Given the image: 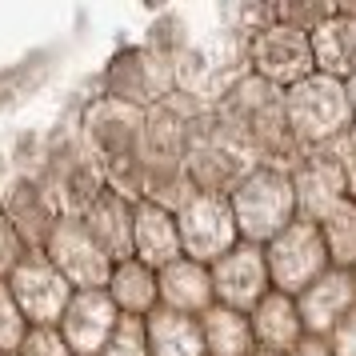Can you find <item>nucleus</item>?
I'll list each match as a JSON object with an SVG mask.
<instances>
[{
	"instance_id": "14",
	"label": "nucleus",
	"mask_w": 356,
	"mask_h": 356,
	"mask_svg": "<svg viewBox=\"0 0 356 356\" xmlns=\"http://www.w3.org/2000/svg\"><path fill=\"white\" fill-rule=\"evenodd\" d=\"M212 289H216V305L236 308V312H252L273 292V273H268L264 248L241 241L228 257L212 264Z\"/></svg>"
},
{
	"instance_id": "32",
	"label": "nucleus",
	"mask_w": 356,
	"mask_h": 356,
	"mask_svg": "<svg viewBox=\"0 0 356 356\" xmlns=\"http://www.w3.org/2000/svg\"><path fill=\"white\" fill-rule=\"evenodd\" d=\"M20 356H76V353L68 348L60 328H33L29 340L20 344Z\"/></svg>"
},
{
	"instance_id": "31",
	"label": "nucleus",
	"mask_w": 356,
	"mask_h": 356,
	"mask_svg": "<svg viewBox=\"0 0 356 356\" xmlns=\"http://www.w3.org/2000/svg\"><path fill=\"white\" fill-rule=\"evenodd\" d=\"M29 257V244H24V236H20L17 228H13V220L0 212V276L8 280V276L20 268V260Z\"/></svg>"
},
{
	"instance_id": "34",
	"label": "nucleus",
	"mask_w": 356,
	"mask_h": 356,
	"mask_svg": "<svg viewBox=\"0 0 356 356\" xmlns=\"http://www.w3.org/2000/svg\"><path fill=\"white\" fill-rule=\"evenodd\" d=\"M289 356H337V353H332V344H328V340H321V337H305Z\"/></svg>"
},
{
	"instance_id": "16",
	"label": "nucleus",
	"mask_w": 356,
	"mask_h": 356,
	"mask_svg": "<svg viewBox=\"0 0 356 356\" xmlns=\"http://www.w3.org/2000/svg\"><path fill=\"white\" fill-rule=\"evenodd\" d=\"M120 316L124 312L113 305L108 289H88V292H76L72 296L65 321H60V332H65L68 348L76 356H100L104 344L113 340Z\"/></svg>"
},
{
	"instance_id": "29",
	"label": "nucleus",
	"mask_w": 356,
	"mask_h": 356,
	"mask_svg": "<svg viewBox=\"0 0 356 356\" xmlns=\"http://www.w3.org/2000/svg\"><path fill=\"white\" fill-rule=\"evenodd\" d=\"M100 356H152V344H148V321L140 316H120L113 340L104 344Z\"/></svg>"
},
{
	"instance_id": "33",
	"label": "nucleus",
	"mask_w": 356,
	"mask_h": 356,
	"mask_svg": "<svg viewBox=\"0 0 356 356\" xmlns=\"http://www.w3.org/2000/svg\"><path fill=\"white\" fill-rule=\"evenodd\" d=\"M328 344H332L337 356H356V312H348V316L340 321V328L328 337Z\"/></svg>"
},
{
	"instance_id": "20",
	"label": "nucleus",
	"mask_w": 356,
	"mask_h": 356,
	"mask_svg": "<svg viewBox=\"0 0 356 356\" xmlns=\"http://www.w3.org/2000/svg\"><path fill=\"white\" fill-rule=\"evenodd\" d=\"M316 72L332 81H356V8L337 4V13L312 33Z\"/></svg>"
},
{
	"instance_id": "26",
	"label": "nucleus",
	"mask_w": 356,
	"mask_h": 356,
	"mask_svg": "<svg viewBox=\"0 0 356 356\" xmlns=\"http://www.w3.org/2000/svg\"><path fill=\"white\" fill-rule=\"evenodd\" d=\"M200 328H204L209 356H252L257 353V337H252L248 312L216 305V308H209V312L200 316Z\"/></svg>"
},
{
	"instance_id": "12",
	"label": "nucleus",
	"mask_w": 356,
	"mask_h": 356,
	"mask_svg": "<svg viewBox=\"0 0 356 356\" xmlns=\"http://www.w3.org/2000/svg\"><path fill=\"white\" fill-rule=\"evenodd\" d=\"M8 289H13L17 305L24 308L33 328H60L68 305L76 296V289L68 284L65 273L44 252H29L20 260V268L8 276Z\"/></svg>"
},
{
	"instance_id": "36",
	"label": "nucleus",
	"mask_w": 356,
	"mask_h": 356,
	"mask_svg": "<svg viewBox=\"0 0 356 356\" xmlns=\"http://www.w3.org/2000/svg\"><path fill=\"white\" fill-rule=\"evenodd\" d=\"M252 356H284V353H264V348H257Z\"/></svg>"
},
{
	"instance_id": "15",
	"label": "nucleus",
	"mask_w": 356,
	"mask_h": 356,
	"mask_svg": "<svg viewBox=\"0 0 356 356\" xmlns=\"http://www.w3.org/2000/svg\"><path fill=\"white\" fill-rule=\"evenodd\" d=\"M0 212H4V216L13 220V228L24 236L29 252H44L49 241H52V232H56V225L65 220L60 209H56V200L49 196V188H44L33 172H20V177L8 184V193L0 200Z\"/></svg>"
},
{
	"instance_id": "35",
	"label": "nucleus",
	"mask_w": 356,
	"mask_h": 356,
	"mask_svg": "<svg viewBox=\"0 0 356 356\" xmlns=\"http://www.w3.org/2000/svg\"><path fill=\"white\" fill-rule=\"evenodd\" d=\"M348 97H353V116H356V81H348Z\"/></svg>"
},
{
	"instance_id": "17",
	"label": "nucleus",
	"mask_w": 356,
	"mask_h": 356,
	"mask_svg": "<svg viewBox=\"0 0 356 356\" xmlns=\"http://www.w3.org/2000/svg\"><path fill=\"white\" fill-rule=\"evenodd\" d=\"M300 305V321H305L308 337L328 340L340 328V321L356 312V273L348 268H328V273L296 296Z\"/></svg>"
},
{
	"instance_id": "21",
	"label": "nucleus",
	"mask_w": 356,
	"mask_h": 356,
	"mask_svg": "<svg viewBox=\"0 0 356 356\" xmlns=\"http://www.w3.org/2000/svg\"><path fill=\"white\" fill-rule=\"evenodd\" d=\"M161 308L184 312V316H204L209 308H216V289H212L209 264L180 257L177 264L161 268Z\"/></svg>"
},
{
	"instance_id": "23",
	"label": "nucleus",
	"mask_w": 356,
	"mask_h": 356,
	"mask_svg": "<svg viewBox=\"0 0 356 356\" xmlns=\"http://www.w3.org/2000/svg\"><path fill=\"white\" fill-rule=\"evenodd\" d=\"M88 232L97 236V244L113 257V264L132 260V241H136V204L116 193H104L92 204V212L84 216Z\"/></svg>"
},
{
	"instance_id": "9",
	"label": "nucleus",
	"mask_w": 356,
	"mask_h": 356,
	"mask_svg": "<svg viewBox=\"0 0 356 356\" xmlns=\"http://www.w3.org/2000/svg\"><path fill=\"white\" fill-rule=\"evenodd\" d=\"M244 52H248V72L276 84V88H284V92L292 84L316 76L312 33L296 29V24H284V20H273L268 29L252 33L244 40Z\"/></svg>"
},
{
	"instance_id": "18",
	"label": "nucleus",
	"mask_w": 356,
	"mask_h": 356,
	"mask_svg": "<svg viewBox=\"0 0 356 356\" xmlns=\"http://www.w3.org/2000/svg\"><path fill=\"white\" fill-rule=\"evenodd\" d=\"M292 184H296L300 220H312V225H321L328 212H337L344 200H353L344 172H340L328 156H321V152H308L305 164L292 172Z\"/></svg>"
},
{
	"instance_id": "5",
	"label": "nucleus",
	"mask_w": 356,
	"mask_h": 356,
	"mask_svg": "<svg viewBox=\"0 0 356 356\" xmlns=\"http://www.w3.org/2000/svg\"><path fill=\"white\" fill-rule=\"evenodd\" d=\"M33 177L49 188V196L56 200L60 216H72V220H84L92 204L108 193V180H104V168H100L97 152L88 148L81 124L60 136L56 145L40 156V164L33 168Z\"/></svg>"
},
{
	"instance_id": "13",
	"label": "nucleus",
	"mask_w": 356,
	"mask_h": 356,
	"mask_svg": "<svg viewBox=\"0 0 356 356\" xmlns=\"http://www.w3.org/2000/svg\"><path fill=\"white\" fill-rule=\"evenodd\" d=\"M44 257L65 273V280L72 284L76 292H88V289H108V276H113V257L97 244V236L88 232L84 220H72L65 216L56 232H52Z\"/></svg>"
},
{
	"instance_id": "2",
	"label": "nucleus",
	"mask_w": 356,
	"mask_h": 356,
	"mask_svg": "<svg viewBox=\"0 0 356 356\" xmlns=\"http://www.w3.org/2000/svg\"><path fill=\"white\" fill-rule=\"evenodd\" d=\"M200 108V100L172 92V97L148 108V124H145V200H156L164 209L180 212L193 200L200 188L188 177V120Z\"/></svg>"
},
{
	"instance_id": "8",
	"label": "nucleus",
	"mask_w": 356,
	"mask_h": 356,
	"mask_svg": "<svg viewBox=\"0 0 356 356\" xmlns=\"http://www.w3.org/2000/svg\"><path fill=\"white\" fill-rule=\"evenodd\" d=\"M172 92H177V65L148 44L120 49L104 65V76H100V97L120 100V104L140 108V113L164 104Z\"/></svg>"
},
{
	"instance_id": "6",
	"label": "nucleus",
	"mask_w": 356,
	"mask_h": 356,
	"mask_svg": "<svg viewBox=\"0 0 356 356\" xmlns=\"http://www.w3.org/2000/svg\"><path fill=\"white\" fill-rule=\"evenodd\" d=\"M228 200H232V212H236L241 241L260 244V248L273 244L284 228L300 220L292 172H280V168H257L244 184H236V193Z\"/></svg>"
},
{
	"instance_id": "24",
	"label": "nucleus",
	"mask_w": 356,
	"mask_h": 356,
	"mask_svg": "<svg viewBox=\"0 0 356 356\" xmlns=\"http://www.w3.org/2000/svg\"><path fill=\"white\" fill-rule=\"evenodd\" d=\"M108 296L124 316H140L148 321L161 308V273L148 268L145 260H120L108 276Z\"/></svg>"
},
{
	"instance_id": "3",
	"label": "nucleus",
	"mask_w": 356,
	"mask_h": 356,
	"mask_svg": "<svg viewBox=\"0 0 356 356\" xmlns=\"http://www.w3.org/2000/svg\"><path fill=\"white\" fill-rule=\"evenodd\" d=\"M145 124L148 113L108 97H92L81 113V132L104 168L108 193L132 204L145 200Z\"/></svg>"
},
{
	"instance_id": "4",
	"label": "nucleus",
	"mask_w": 356,
	"mask_h": 356,
	"mask_svg": "<svg viewBox=\"0 0 356 356\" xmlns=\"http://www.w3.org/2000/svg\"><path fill=\"white\" fill-rule=\"evenodd\" d=\"M184 156H188V177L200 193L232 196L236 184H244L257 168H264L252 145L216 108H200L188 120V152Z\"/></svg>"
},
{
	"instance_id": "30",
	"label": "nucleus",
	"mask_w": 356,
	"mask_h": 356,
	"mask_svg": "<svg viewBox=\"0 0 356 356\" xmlns=\"http://www.w3.org/2000/svg\"><path fill=\"white\" fill-rule=\"evenodd\" d=\"M316 152H321V156H328V161L344 172V180H348V193H353V200H356V124L348 132H340L337 140L321 145Z\"/></svg>"
},
{
	"instance_id": "7",
	"label": "nucleus",
	"mask_w": 356,
	"mask_h": 356,
	"mask_svg": "<svg viewBox=\"0 0 356 356\" xmlns=\"http://www.w3.org/2000/svg\"><path fill=\"white\" fill-rule=\"evenodd\" d=\"M284 104H289L292 136L300 140L305 152H316L321 145L337 140L340 132H348L356 124L348 84L332 81V76H321V72L300 84H292L284 92Z\"/></svg>"
},
{
	"instance_id": "28",
	"label": "nucleus",
	"mask_w": 356,
	"mask_h": 356,
	"mask_svg": "<svg viewBox=\"0 0 356 356\" xmlns=\"http://www.w3.org/2000/svg\"><path fill=\"white\" fill-rule=\"evenodd\" d=\"M29 332H33V324H29V316H24V308L17 305L8 280L0 276V356L20 353V344L29 340Z\"/></svg>"
},
{
	"instance_id": "27",
	"label": "nucleus",
	"mask_w": 356,
	"mask_h": 356,
	"mask_svg": "<svg viewBox=\"0 0 356 356\" xmlns=\"http://www.w3.org/2000/svg\"><path fill=\"white\" fill-rule=\"evenodd\" d=\"M321 232L328 244V257H332V268L356 273V200H344L337 212H328L321 220Z\"/></svg>"
},
{
	"instance_id": "11",
	"label": "nucleus",
	"mask_w": 356,
	"mask_h": 356,
	"mask_svg": "<svg viewBox=\"0 0 356 356\" xmlns=\"http://www.w3.org/2000/svg\"><path fill=\"white\" fill-rule=\"evenodd\" d=\"M180 241H184V257L200 260V264H216L241 244V228H236V212L225 193H196L184 209L177 212Z\"/></svg>"
},
{
	"instance_id": "1",
	"label": "nucleus",
	"mask_w": 356,
	"mask_h": 356,
	"mask_svg": "<svg viewBox=\"0 0 356 356\" xmlns=\"http://www.w3.org/2000/svg\"><path fill=\"white\" fill-rule=\"evenodd\" d=\"M212 108L252 145V152L260 156L264 168L296 172V168L305 164L308 152L300 148V140L292 136L284 88H276V84L260 81V76L248 72V76L232 84L225 97H220V104H212Z\"/></svg>"
},
{
	"instance_id": "10",
	"label": "nucleus",
	"mask_w": 356,
	"mask_h": 356,
	"mask_svg": "<svg viewBox=\"0 0 356 356\" xmlns=\"http://www.w3.org/2000/svg\"><path fill=\"white\" fill-rule=\"evenodd\" d=\"M264 257H268L273 289L284 292V296H300L332 268L324 232L312 220H296L292 228H284L273 244H264Z\"/></svg>"
},
{
	"instance_id": "25",
	"label": "nucleus",
	"mask_w": 356,
	"mask_h": 356,
	"mask_svg": "<svg viewBox=\"0 0 356 356\" xmlns=\"http://www.w3.org/2000/svg\"><path fill=\"white\" fill-rule=\"evenodd\" d=\"M148 344L152 356H209L200 316H184L172 308H156L148 316Z\"/></svg>"
},
{
	"instance_id": "22",
	"label": "nucleus",
	"mask_w": 356,
	"mask_h": 356,
	"mask_svg": "<svg viewBox=\"0 0 356 356\" xmlns=\"http://www.w3.org/2000/svg\"><path fill=\"white\" fill-rule=\"evenodd\" d=\"M248 321H252L257 348H264V353H284L289 356L292 348L308 337L305 321H300V305H296V296H284V292H276V289L268 292L252 312H248Z\"/></svg>"
},
{
	"instance_id": "37",
	"label": "nucleus",
	"mask_w": 356,
	"mask_h": 356,
	"mask_svg": "<svg viewBox=\"0 0 356 356\" xmlns=\"http://www.w3.org/2000/svg\"><path fill=\"white\" fill-rule=\"evenodd\" d=\"M13 356H20V353H13Z\"/></svg>"
},
{
	"instance_id": "19",
	"label": "nucleus",
	"mask_w": 356,
	"mask_h": 356,
	"mask_svg": "<svg viewBox=\"0 0 356 356\" xmlns=\"http://www.w3.org/2000/svg\"><path fill=\"white\" fill-rule=\"evenodd\" d=\"M132 257L145 260L148 268H168L184 257V241H180L177 212L156 204V200H140L136 204V241H132Z\"/></svg>"
}]
</instances>
